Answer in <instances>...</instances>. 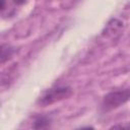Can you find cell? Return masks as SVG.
I'll return each mask as SVG.
<instances>
[{
    "label": "cell",
    "mask_w": 130,
    "mask_h": 130,
    "mask_svg": "<svg viewBox=\"0 0 130 130\" xmlns=\"http://www.w3.org/2000/svg\"><path fill=\"white\" fill-rule=\"evenodd\" d=\"M14 2H15L16 4H22V3L25 2V0H14Z\"/></svg>",
    "instance_id": "52a82bcc"
},
{
    "label": "cell",
    "mask_w": 130,
    "mask_h": 130,
    "mask_svg": "<svg viewBox=\"0 0 130 130\" xmlns=\"http://www.w3.org/2000/svg\"><path fill=\"white\" fill-rule=\"evenodd\" d=\"M5 7V0H0V10Z\"/></svg>",
    "instance_id": "8992f818"
},
{
    "label": "cell",
    "mask_w": 130,
    "mask_h": 130,
    "mask_svg": "<svg viewBox=\"0 0 130 130\" xmlns=\"http://www.w3.org/2000/svg\"><path fill=\"white\" fill-rule=\"evenodd\" d=\"M14 52H15V49L12 46L7 45V44L1 45L0 46V64L5 63L8 60H10Z\"/></svg>",
    "instance_id": "277c9868"
},
{
    "label": "cell",
    "mask_w": 130,
    "mask_h": 130,
    "mask_svg": "<svg viewBox=\"0 0 130 130\" xmlns=\"http://www.w3.org/2000/svg\"><path fill=\"white\" fill-rule=\"evenodd\" d=\"M72 92V89L70 86H55L49 89H46L42 92V94L39 96L37 103L40 106H49L54 103H57L59 101H62L66 98H68Z\"/></svg>",
    "instance_id": "6da1fadb"
},
{
    "label": "cell",
    "mask_w": 130,
    "mask_h": 130,
    "mask_svg": "<svg viewBox=\"0 0 130 130\" xmlns=\"http://www.w3.org/2000/svg\"><path fill=\"white\" fill-rule=\"evenodd\" d=\"M50 125V119L46 116H39L36 118L32 127L35 129H43V128H47Z\"/></svg>",
    "instance_id": "5b68a950"
},
{
    "label": "cell",
    "mask_w": 130,
    "mask_h": 130,
    "mask_svg": "<svg viewBox=\"0 0 130 130\" xmlns=\"http://www.w3.org/2000/svg\"><path fill=\"white\" fill-rule=\"evenodd\" d=\"M129 96H130V91L128 88L111 91L104 96L102 108L104 111H111L113 109H116L121 105H123L124 103H126L129 100Z\"/></svg>",
    "instance_id": "7a4b0ae2"
},
{
    "label": "cell",
    "mask_w": 130,
    "mask_h": 130,
    "mask_svg": "<svg viewBox=\"0 0 130 130\" xmlns=\"http://www.w3.org/2000/svg\"><path fill=\"white\" fill-rule=\"evenodd\" d=\"M123 28H124V23L117 18H113L107 23L105 29L103 30V36L108 38H116L121 35Z\"/></svg>",
    "instance_id": "3957f363"
}]
</instances>
